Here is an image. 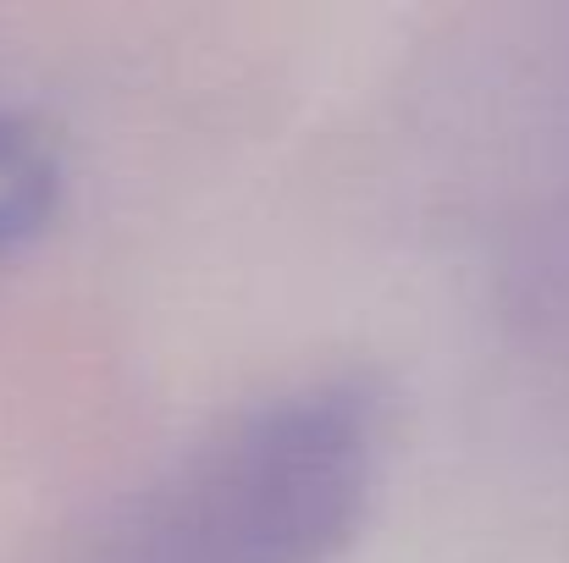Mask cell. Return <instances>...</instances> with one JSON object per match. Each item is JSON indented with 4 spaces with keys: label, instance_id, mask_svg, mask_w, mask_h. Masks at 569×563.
<instances>
[{
    "label": "cell",
    "instance_id": "cell-2",
    "mask_svg": "<svg viewBox=\"0 0 569 563\" xmlns=\"http://www.w3.org/2000/svg\"><path fill=\"white\" fill-rule=\"evenodd\" d=\"M56 210V155L50 144L0 117V254L22 249Z\"/></svg>",
    "mask_w": 569,
    "mask_h": 563
},
{
    "label": "cell",
    "instance_id": "cell-1",
    "mask_svg": "<svg viewBox=\"0 0 569 563\" xmlns=\"http://www.w3.org/2000/svg\"><path fill=\"white\" fill-rule=\"evenodd\" d=\"M381 409L321 381L227 425L139 509L106 563H332L366 520Z\"/></svg>",
    "mask_w": 569,
    "mask_h": 563
}]
</instances>
